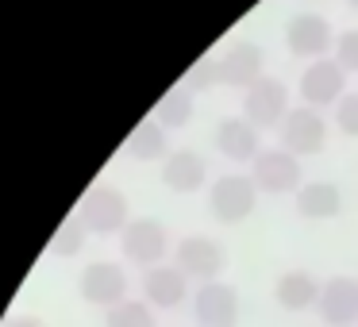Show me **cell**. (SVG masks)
<instances>
[{
  "mask_svg": "<svg viewBox=\"0 0 358 327\" xmlns=\"http://www.w3.org/2000/svg\"><path fill=\"white\" fill-rule=\"evenodd\" d=\"M78 219L93 235H120L131 219H127V196L116 185H93L81 196Z\"/></svg>",
  "mask_w": 358,
  "mask_h": 327,
  "instance_id": "obj_1",
  "label": "cell"
},
{
  "mask_svg": "<svg viewBox=\"0 0 358 327\" xmlns=\"http://www.w3.org/2000/svg\"><path fill=\"white\" fill-rule=\"evenodd\" d=\"M124 154L135 158V162H155V158H166V127L158 124L155 116L143 119L124 143Z\"/></svg>",
  "mask_w": 358,
  "mask_h": 327,
  "instance_id": "obj_19",
  "label": "cell"
},
{
  "mask_svg": "<svg viewBox=\"0 0 358 327\" xmlns=\"http://www.w3.org/2000/svg\"><path fill=\"white\" fill-rule=\"evenodd\" d=\"M120 250H124V258L131 266H147V270H155V266L166 262L170 231H166V224H158V219H150V216L131 219V224L120 231Z\"/></svg>",
  "mask_w": 358,
  "mask_h": 327,
  "instance_id": "obj_2",
  "label": "cell"
},
{
  "mask_svg": "<svg viewBox=\"0 0 358 327\" xmlns=\"http://www.w3.org/2000/svg\"><path fill=\"white\" fill-rule=\"evenodd\" d=\"M78 293L93 308H116L120 300H127V273L116 262H89L78 277Z\"/></svg>",
  "mask_w": 358,
  "mask_h": 327,
  "instance_id": "obj_6",
  "label": "cell"
},
{
  "mask_svg": "<svg viewBox=\"0 0 358 327\" xmlns=\"http://www.w3.org/2000/svg\"><path fill=\"white\" fill-rule=\"evenodd\" d=\"M104 327H158L155 324V308L147 300H120L116 308L104 312Z\"/></svg>",
  "mask_w": 358,
  "mask_h": 327,
  "instance_id": "obj_21",
  "label": "cell"
},
{
  "mask_svg": "<svg viewBox=\"0 0 358 327\" xmlns=\"http://www.w3.org/2000/svg\"><path fill=\"white\" fill-rule=\"evenodd\" d=\"M216 150L231 162H255L262 150H258V127L247 116H231L220 119L216 127Z\"/></svg>",
  "mask_w": 358,
  "mask_h": 327,
  "instance_id": "obj_16",
  "label": "cell"
},
{
  "mask_svg": "<svg viewBox=\"0 0 358 327\" xmlns=\"http://www.w3.org/2000/svg\"><path fill=\"white\" fill-rule=\"evenodd\" d=\"M0 327H47V324H43L39 316H12V319H4Z\"/></svg>",
  "mask_w": 358,
  "mask_h": 327,
  "instance_id": "obj_26",
  "label": "cell"
},
{
  "mask_svg": "<svg viewBox=\"0 0 358 327\" xmlns=\"http://www.w3.org/2000/svg\"><path fill=\"white\" fill-rule=\"evenodd\" d=\"M143 296H147L150 308L173 312L178 304H185V296H189V277L178 266H155V270L143 273Z\"/></svg>",
  "mask_w": 358,
  "mask_h": 327,
  "instance_id": "obj_13",
  "label": "cell"
},
{
  "mask_svg": "<svg viewBox=\"0 0 358 327\" xmlns=\"http://www.w3.org/2000/svg\"><path fill=\"white\" fill-rule=\"evenodd\" d=\"M243 116L262 131V127H281L289 116V89L278 78H262L243 93Z\"/></svg>",
  "mask_w": 358,
  "mask_h": 327,
  "instance_id": "obj_8",
  "label": "cell"
},
{
  "mask_svg": "<svg viewBox=\"0 0 358 327\" xmlns=\"http://www.w3.org/2000/svg\"><path fill=\"white\" fill-rule=\"evenodd\" d=\"M335 124H339L343 135L358 139V93H347L339 104H335Z\"/></svg>",
  "mask_w": 358,
  "mask_h": 327,
  "instance_id": "obj_25",
  "label": "cell"
},
{
  "mask_svg": "<svg viewBox=\"0 0 358 327\" xmlns=\"http://www.w3.org/2000/svg\"><path fill=\"white\" fill-rule=\"evenodd\" d=\"M262 50L255 43H235L227 47V54H220V81L231 89H250L255 81H262Z\"/></svg>",
  "mask_w": 358,
  "mask_h": 327,
  "instance_id": "obj_15",
  "label": "cell"
},
{
  "mask_svg": "<svg viewBox=\"0 0 358 327\" xmlns=\"http://www.w3.org/2000/svg\"><path fill=\"white\" fill-rule=\"evenodd\" d=\"M204 181H208V158L204 154H196V150H189V147L166 154V166H162V185L166 189H173V193H196Z\"/></svg>",
  "mask_w": 358,
  "mask_h": 327,
  "instance_id": "obj_14",
  "label": "cell"
},
{
  "mask_svg": "<svg viewBox=\"0 0 358 327\" xmlns=\"http://www.w3.org/2000/svg\"><path fill=\"white\" fill-rule=\"evenodd\" d=\"M85 235H89V227L81 224L78 216H66L62 227L55 231V239H50L47 254H50V258H73V254H81V247H85Z\"/></svg>",
  "mask_w": 358,
  "mask_h": 327,
  "instance_id": "obj_22",
  "label": "cell"
},
{
  "mask_svg": "<svg viewBox=\"0 0 358 327\" xmlns=\"http://www.w3.org/2000/svg\"><path fill=\"white\" fill-rule=\"evenodd\" d=\"M173 266H178L189 281L208 285V281H220V270L227 266V254L216 239H208V235H189V239H181L178 250H173Z\"/></svg>",
  "mask_w": 358,
  "mask_h": 327,
  "instance_id": "obj_4",
  "label": "cell"
},
{
  "mask_svg": "<svg viewBox=\"0 0 358 327\" xmlns=\"http://www.w3.org/2000/svg\"><path fill=\"white\" fill-rule=\"evenodd\" d=\"M208 204H212V216H216L220 224H243L258 204L255 177H250V173H224V177L212 185Z\"/></svg>",
  "mask_w": 358,
  "mask_h": 327,
  "instance_id": "obj_3",
  "label": "cell"
},
{
  "mask_svg": "<svg viewBox=\"0 0 358 327\" xmlns=\"http://www.w3.org/2000/svg\"><path fill=\"white\" fill-rule=\"evenodd\" d=\"M320 319L327 327L358 324V277H331L320 289Z\"/></svg>",
  "mask_w": 358,
  "mask_h": 327,
  "instance_id": "obj_12",
  "label": "cell"
},
{
  "mask_svg": "<svg viewBox=\"0 0 358 327\" xmlns=\"http://www.w3.org/2000/svg\"><path fill=\"white\" fill-rule=\"evenodd\" d=\"M347 4H350V8H358V0H347Z\"/></svg>",
  "mask_w": 358,
  "mask_h": 327,
  "instance_id": "obj_27",
  "label": "cell"
},
{
  "mask_svg": "<svg viewBox=\"0 0 358 327\" xmlns=\"http://www.w3.org/2000/svg\"><path fill=\"white\" fill-rule=\"evenodd\" d=\"M278 143H281V150H289V154H296V158H304V154H320L324 150V143H327V124H324V116H320L316 108H289V116L281 119V127H278Z\"/></svg>",
  "mask_w": 358,
  "mask_h": 327,
  "instance_id": "obj_5",
  "label": "cell"
},
{
  "mask_svg": "<svg viewBox=\"0 0 358 327\" xmlns=\"http://www.w3.org/2000/svg\"><path fill=\"white\" fill-rule=\"evenodd\" d=\"M216 85H224V81H220V54H204L201 62L189 66L185 89H193V93H208V89H216Z\"/></svg>",
  "mask_w": 358,
  "mask_h": 327,
  "instance_id": "obj_23",
  "label": "cell"
},
{
  "mask_svg": "<svg viewBox=\"0 0 358 327\" xmlns=\"http://www.w3.org/2000/svg\"><path fill=\"white\" fill-rule=\"evenodd\" d=\"M335 62L347 73H358V27H350L335 39Z\"/></svg>",
  "mask_w": 358,
  "mask_h": 327,
  "instance_id": "obj_24",
  "label": "cell"
},
{
  "mask_svg": "<svg viewBox=\"0 0 358 327\" xmlns=\"http://www.w3.org/2000/svg\"><path fill=\"white\" fill-rule=\"evenodd\" d=\"M285 43H289V54L320 62V58H324V50H331L335 35H331V24H327L324 16H316V12H301V16L289 20Z\"/></svg>",
  "mask_w": 358,
  "mask_h": 327,
  "instance_id": "obj_11",
  "label": "cell"
},
{
  "mask_svg": "<svg viewBox=\"0 0 358 327\" xmlns=\"http://www.w3.org/2000/svg\"><path fill=\"white\" fill-rule=\"evenodd\" d=\"M320 289L324 285L308 270H285L278 277V285H273V296H278V304L285 312H304L312 304H320Z\"/></svg>",
  "mask_w": 358,
  "mask_h": 327,
  "instance_id": "obj_18",
  "label": "cell"
},
{
  "mask_svg": "<svg viewBox=\"0 0 358 327\" xmlns=\"http://www.w3.org/2000/svg\"><path fill=\"white\" fill-rule=\"evenodd\" d=\"M301 158L289 154V150H262V154L250 162V177H255L258 193H296L301 189Z\"/></svg>",
  "mask_w": 358,
  "mask_h": 327,
  "instance_id": "obj_7",
  "label": "cell"
},
{
  "mask_svg": "<svg viewBox=\"0 0 358 327\" xmlns=\"http://www.w3.org/2000/svg\"><path fill=\"white\" fill-rule=\"evenodd\" d=\"M193 319L201 327H235L239 324V289L227 281H208L193 293Z\"/></svg>",
  "mask_w": 358,
  "mask_h": 327,
  "instance_id": "obj_9",
  "label": "cell"
},
{
  "mask_svg": "<svg viewBox=\"0 0 358 327\" xmlns=\"http://www.w3.org/2000/svg\"><path fill=\"white\" fill-rule=\"evenodd\" d=\"M296 212L304 219H331L343 212V193L335 181H304L296 189Z\"/></svg>",
  "mask_w": 358,
  "mask_h": 327,
  "instance_id": "obj_17",
  "label": "cell"
},
{
  "mask_svg": "<svg viewBox=\"0 0 358 327\" xmlns=\"http://www.w3.org/2000/svg\"><path fill=\"white\" fill-rule=\"evenodd\" d=\"M343 89H347V70L335 58L308 62V70L301 73V96L308 108H335L347 96Z\"/></svg>",
  "mask_w": 358,
  "mask_h": 327,
  "instance_id": "obj_10",
  "label": "cell"
},
{
  "mask_svg": "<svg viewBox=\"0 0 358 327\" xmlns=\"http://www.w3.org/2000/svg\"><path fill=\"white\" fill-rule=\"evenodd\" d=\"M189 116H193V89H185V85L170 89V93H166L162 101L155 104V119L166 127V131H173V127H185Z\"/></svg>",
  "mask_w": 358,
  "mask_h": 327,
  "instance_id": "obj_20",
  "label": "cell"
}]
</instances>
